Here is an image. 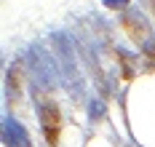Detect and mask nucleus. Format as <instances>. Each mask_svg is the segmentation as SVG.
<instances>
[{"label":"nucleus","mask_w":155,"mask_h":147,"mask_svg":"<svg viewBox=\"0 0 155 147\" xmlns=\"http://www.w3.org/2000/svg\"><path fill=\"white\" fill-rule=\"evenodd\" d=\"M38 118H40V129H43V136L51 147H59V139H62V110L56 102H43L38 107Z\"/></svg>","instance_id":"f257e3e1"},{"label":"nucleus","mask_w":155,"mask_h":147,"mask_svg":"<svg viewBox=\"0 0 155 147\" xmlns=\"http://www.w3.org/2000/svg\"><path fill=\"white\" fill-rule=\"evenodd\" d=\"M120 27H123V32L131 38V43H137L142 48H147V43H150V27H147V21L139 16V14H123L120 16Z\"/></svg>","instance_id":"f03ea898"},{"label":"nucleus","mask_w":155,"mask_h":147,"mask_svg":"<svg viewBox=\"0 0 155 147\" xmlns=\"http://www.w3.org/2000/svg\"><path fill=\"white\" fill-rule=\"evenodd\" d=\"M5 142H8L11 147H19V145L21 147H32L24 126H19L16 120H5Z\"/></svg>","instance_id":"7ed1b4c3"},{"label":"nucleus","mask_w":155,"mask_h":147,"mask_svg":"<svg viewBox=\"0 0 155 147\" xmlns=\"http://www.w3.org/2000/svg\"><path fill=\"white\" fill-rule=\"evenodd\" d=\"M8 88H11L14 94H16V91H21V70H19V64L8 72Z\"/></svg>","instance_id":"20e7f679"},{"label":"nucleus","mask_w":155,"mask_h":147,"mask_svg":"<svg viewBox=\"0 0 155 147\" xmlns=\"http://www.w3.org/2000/svg\"><path fill=\"white\" fill-rule=\"evenodd\" d=\"M104 5H107V8H126L128 0H104Z\"/></svg>","instance_id":"39448f33"},{"label":"nucleus","mask_w":155,"mask_h":147,"mask_svg":"<svg viewBox=\"0 0 155 147\" xmlns=\"http://www.w3.org/2000/svg\"><path fill=\"white\" fill-rule=\"evenodd\" d=\"M147 5H150V11L155 14V0H147Z\"/></svg>","instance_id":"423d86ee"}]
</instances>
